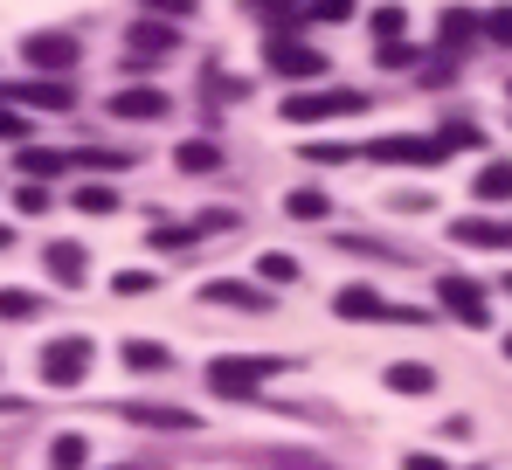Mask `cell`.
Instances as JSON below:
<instances>
[{
	"mask_svg": "<svg viewBox=\"0 0 512 470\" xmlns=\"http://www.w3.org/2000/svg\"><path fill=\"white\" fill-rule=\"evenodd\" d=\"M291 360L284 353H236V360H215L208 367V388L229 394V401H250V394H263V381H277Z\"/></svg>",
	"mask_w": 512,
	"mask_h": 470,
	"instance_id": "cell-1",
	"label": "cell"
},
{
	"mask_svg": "<svg viewBox=\"0 0 512 470\" xmlns=\"http://www.w3.org/2000/svg\"><path fill=\"white\" fill-rule=\"evenodd\" d=\"M277 28H284V21H277ZM263 63H270V70H277V77H291V83H312V77H326V56H319V49H312V42H298V35H291V28H284V35H270V42H263Z\"/></svg>",
	"mask_w": 512,
	"mask_h": 470,
	"instance_id": "cell-2",
	"label": "cell"
},
{
	"mask_svg": "<svg viewBox=\"0 0 512 470\" xmlns=\"http://www.w3.org/2000/svg\"><path fill=\"white\" fill-rule=\"evenodd\" d=\"M340 111H367V90H291L284 97L291 125H319V118H340Z\"/></svg>",
	"mask_w": 512,
	"mask_h": 470,
	"instance_id": "cell-3",
	"label": "cell"
},
{
	"mask_svg": "<svg viewBox=\"0 0 512 470\" xmlns=\"http://www.w3.org/2000/svg\"><path fill=\"white\" fill-rule=\"evenodd\" d=\"M84 374H90V339L84 332L42 346V381H49V388H84Z\"/></svg>",
	"mask_w": 512,
	"mask_h": 470,
	"instance_id": "cell-4",
	"label": "cell"
},
{
	"mask_svg": "<svg viewBox=\"0 0 512 470\" xmlns=\"http://www.w3.org/2000/svg\"><path fill=\"white\" fill-rule=\"evenodd\" d=\"M374 159H381V166H443V159H450V146H443V132H436V139L395 132V139H374Z\"/></svg>",
	"mask_w": 512,
	"mask_h": 470,
	"instance_id": "cell-5",
	"label": "cell"
},
{
	"mask_svg": "<svg viewBox=\"0 0 512 470\" xmlns=\"http://www.w3.org/2000/svg\"><path fill=\"white\" fill-rule=\"evenodd\" d=\"M173 49H180V28H167L160 14L139 21V28H125V63H139V70H146V63H167Z\"/></svg>",
	"mask_w": 512,
	"mask_h": 470,
	"instance_id": "cell-6",
	"label": "cell"
},
{
	"mask_svg": "<svg viewBox=\"0 0 512 470\" xmlns=\"http://www.w3.org/2000/svg\"><path fill=\"white\" fill-rule=\"evenodd\" d=\"M436 298L450 305V318H457V325H478V332L492 325V305H485V284H471V277H443V284H436Z\"/></svg>",
	"mask_w": 512,
	"mask_h": 470,
	"instance_id": "cell-7",
	"label": "cell"
},
{
	"mask_svg": "<svg viewBox=\"0 0 512 470\" xmlns=\"http://www.w3.org/2000/svg\"><path fill=\"white\" fill-rule=\"evenodd\" d=\"M0 97H14V104H28V111H70L77 104V90L63 77H28V83H0Z\"/></svg>",
	"mask_w": 512,
	"mask_h": 470,
	"instance_id": "cell-8",
	"label": "cell"
},
{
	"mask_svg": "<svg viewBox=\"0 0 512 470\" xmlns=\"http://www.w3.org/2000/svg\"><path fill=\"white\" fill-rule=\"evenodd\" d=\"M111 118H132V125L167 118V90H160V83H118V90H111Z\"/></svg>",
	"mask_w": 512,
	"mask_h": 470,
	"instance_id": "cell-9",
	"label": "cell"
},
{
	"mask_svg": "<svg viewBox=\"0 0 512 470\" xmlns=\"http://www.w3.org/2000/svg\"><path fill=\"white\" fill-rule=\"evenodd\" d=\"M21 56H28L35 70H70V63H77V35H63V28H35V35L21 42Z\"/></svg>",
	"mask_w": 512,
	"mask_h": 470,
	"instance_id": "cell-10",
	"label": "cell"
},
{
	"mask_svg": "<svg viewBox=\"0 0 512 470\" xmlns=\"http://www.w3.org/2000/svg\"><path fill=\"white\" fill-rule=\"evenodd\" d=\"M333 312L353 318V325H381V318H395V305H388L381 291H367V284H340V291H333Z\"/></svg>",
	"mask_w": 512,
	"mask_h": 470,
	"instance_id": "cell-11",
	"label": "cell"
},
{
	"mask_svg": "<svg viewBox=\"0 0 512 470\" xmlns=\"http://www.w3.org/2000/svg\"><path fill=\"white\" fill-rule=\"evenodd\" d=\"M201 298H208V305H222V312H270L263 284H236V277H215V284H201Z\"/></svg>",
	"mask_w": 512,
	"mask_h": 470,
	"instance_id": "cell-12",
	"label": "cell"
},
{
	"mask_svg": "<svg viewBox=\"0 0 512 470\" xmlns=\"http://www.w3.org/2000/svg\"><path fill=\"white\" fill-rule=\"evenodd\" d=\"M450 242H464V249H512V222L464 215V222H450Z\"/></svg>",
	"mask_w": 512,
	"mask_h": 470,
	"instance_id": "cell-13",
	"label": "cell"
},
{
	"mask_svg": "<svg viewBox=\"0 0 512 470\" xmlns=\"http://www.w3.org/2000/svg\"><path fill=\"white\" fill-rule=\"evenodd\" d=\"M42 263H49V277H56V284H70V291H77V284L90 277L84 242H49V256H42Z\"/></svg>",
	"mask_w": 512,
	"mask_h": 470,
	"instance_id": "cell-14",
	"label": "cell"
},
{
	"mask_svg": "<svg viewBox=\"0 0 512 470\" xmlns=\"http://www.w3.org/2000/svg\"><path fill=\"white\" fill-rule=\"evenodd\" d=\"M118 360H125L132 374H167V367H173V353L160 346V339H125V346H118Z\"/></svg>",
	"mask_w": 512,
	"mask_h": 470,
	"instance_id": "cell-15",
	"label": "cell"
},
{
	"mask_svg": "<svg viewBox=\"0 0 512 470\" xmlns=\"http://www.w3.org/2000/svg\"><path fill=\"white\" fill-rule=\"evenodd\" d=\"M125 422H139V429H194L201 415H187V408H160V401H132Z\"/></svg>",
	"mask_w": 512,
	"mask_h": 470,
	"instance_id": "cell-16",
	"label": "cell"
},
{
	"mask_svg": "<svg viewBox=\"0 0 512 470\" xmlns=\"http://www.w3.org/2000/svg\"><path fill=\"white\" fill-rule=\"evenodd\" d=\"M471 35H478V14H471V7H443V21H436V42H443V49H464Z\"/></svg>",
	"mask_w": 512,
	"mask_h": 470,
	"instance_id": "cell-17",
	"label": "cell"
},
{
	"mask_svg": "<svg viewBox=\"0 0 512 470\" xmlns=\"http://www.w3.org/2000/svg\"><path fill=\"white\" fill-rule=\"evenodd\" d=\"M173 166L180 173H215L222 166V146L215 139H187V146H173Z\"/></svg>",
	"mask_w": 512,
	"mask_h": 470,
	"instance_id": "cell-18",
	"label": "cell"
},
{
	"mask_svg": "<svg viewBox=\"0 0 512 470\" xmlns=\"http://www.w3.org/2000/svg\"><path fill=\"white\" fill-rule=\"evenodd\" d=\"M388 388H395V394H429V388H436V374H429L423 360H395V367H388Z\"/></svg>",
	"mask_w": 512,
	"mask_h": 470,
	"instance_id": "cell-19",
	"label": "cell"
},
{
	"mask_svg": "<svg viewBox=\"0 0 512 470\" xmlns=\"http://www.w3.org/2000/svg\"><path fill=\"white\" fill-rule=\"evenodd\" d=\"M284 208H291L298 222H326V215H333V201H326L319 187H298V194H284Z\"/></svg>",
	"mask_w": 512,
	"mask_h": 470,
	"instance_id": "cell-20",
	"label": "cell"
},
{
	"mask_svg": "<svg viewBox=\"0 0 512 470\" xmlns=\"http://www.w3.org/2000/svg\"><path fill=\"white\" fill-rule=\"evenodd\" d=\"M471 194H478V201H512V166L492 159V166L478 173V187H471Z\"/></svg>",
	"mask_w": 512,
	"mask_h": 470,
	"instance_id": "cell-21",
	"label": "cell"
},
{
	"mask_svg": "<svg viewBox=\"0 0 512 470\" xmlns=\"http://www.w3.org/2000/svg\"><path fill=\"white\" fill-rule=\"evenodd\" d=\"M70 159L56 153V146H21V173H35V180H49V173H63Z\"/></svg>",
	"mask_w": 512,
	"mask_h": 470,
	"instance_id": "cell-22",
	"label": "cell"
},
{
	"mask_svg": "<svg viewBox=\"0 0 512 470\" xmlns=\"http://www.w3.org/2000/svg\"><path fill=\"white\" fill-rule=\"evenodd\" d=\"M0 318L7 325H28V318H42V298L35 291H0Z\"/></svg>",
	"mask_w": 512,
	"mask_h": 470,
	"instance_id": "cell-23",
	"label": "cell"
},
{
	"mask_svg": "<svg viewBox=\"0 0 512 470\" xmlns=\"http://www.w3.org/2000/svg\"><path fill=\"white\" fill-rule=\"evenodd\" d=\"M84 457H90V443H84V436H77V429L49 443V464H56V470H84Z\"/></svg>",
	"mask_w": 512,
	"mask_h": 470,
	"instance_id": "cell-24",
	"label": "cell"
},
{
	"mask_svg": "<svg viewBox=\"0 0 512 470\" xmlns=\"http://www.w3.org/2000/svg\"><path fill=\"white\" fill-rule=\"evenodd\" d=\"M70 201H77V208H84V215H111V208H118V194H111V187H104V180H90V187H77V194H70Z\"/></svg>",
	"mask_w": 512,
	"mask_h": 470,
	"instance_id": "cell-25",
	"label": "cell"
},
{
	"mask_svg": "<svg viewBox=\"0 0 512 470\" xmlns=\"http://www.w3.org/2000/svg\"><path fill=\"white\" fill-rule=\"evenodd\" d=\"M14 208H21V215H49V208H56V194H49L42 180H28V187L14 194Z\"/></svg>",
	"mask_w": 512,
	"mask_h": 470,
	"instance_id": "cell-26",
	"label": "cell"
},
{
	"mask_svg": "<svg viewBox=\"0 0 512 470\" xmlns=\"http://www.w3.org/2000/svg\"><path fill=\"white\" fill-rule=\"evenodd\" d=\"M478 28H485L499 49H512V7H492V14H478Z\"/></svg>",
	"mask_w": 512,
	"mask_h": 470,
	"instance_id": "cell-27",
	"label": "cell"
},
{
	"mask_svg": "<svg viewBox=\"0 0 512 470\" xmlns=\"http://www.w3.org/2000/svg\"><path fill=\"white\" fill-rule=\"evenodd\" d=\"M263 284H298V263H291L284 249H270V256H263Z\"/></svg>",
	"mask_w": 512,
	"mask_h": 470,
	"instance_id": "cell-28",
	"label": "cell"
},
{
	"mask_svg": "<svg viewBox=\"0 0 512 470\" xmlns=\"http://www.w3.org/2000/svg\"><path fill=\"white\" fill-rule=\"evenodd\" d=\"M111 291H118V298H146V291H153V270H118Z\"/></svg>",
	"mask_w": 512,
	"mask_h": 470,
	"instance_id": "cell-29",
	"label": "cell"
},
{
	"mask_svg": "<svg viewBox=\"0 0 512 470\" xmlns=\"http://www.w3.org/2000/svg\"><path fill=\"white\" fill-rule=\"evenodd\" d=\"M194 235H201V229H167V222H160V229H153V249L180 256V249H194Z\"/></svg>",
	"mask_w": 512,
	"mask_h": 470,
	"instance_id": "cell-30",
	"label": "cell"
},
{
	"mask_svg": "<svg viewBox=\"0 0 512 470\" xmlns=\"http://www.w3.org/2000/svg\"><path fill=\"white\" fill-rule=\"evenodd\" d=\"M402 28H409L402 7H381V14H374V35H381V42H402Z\"/></svg>",
	"mask_w": 512,
	"mask_h": 470,
	"instance_id": "cell-31",
	"label": "cell"
},
{
	"mask_svg": "<svg viewBox=\"0 0 512 470\" xmlns=\"http://www.w3.org/2000/svg\"><path fill=\"white\" fill-rule=\"evenodd\" d=\"M353 14V0H312V21H346Z\"/></svg>",
	"mask_w": 512,
	"mask_h": 470,
	"instance_id": "cell-32",
	"label": "cell"
},
{
	"mask_svg": "<svg viewBox=\"0 0 512 470\" xmlns=\"http://www.w3.org/2000/svg\"><path fill=\"white\" fill-rule=\"evenodd\" d=\"M0 139H14V146H21V139H28V118H21V111H0Z\"/></svg>",
	"mask_w": 512,
	"mask_h": 470,
	"instance_id": "cell-33",
	"label": "cell"
},
{
	"mask_svg": "<svg viewBox=\"0 0 512 470\" xmlns=\"http://www.w3.org/2000/svg\"><path fill=\"white\" fill-rule=\"evenodd\" d=\"M146 7H153V14H173V21H187V14H194V0H146Z\"/></svg>",
	"mask_w": 512,
	"mask_h": 470,
	"instance_id": "cell-34",
	"label": "cell"
},
{
	"mask_svg": "<svg viewBox=\"0 0 512 470\" xmlns=\"http://www.w3.org/2000/svg\"><path fill=\"white\" fill-rule=\"evenodd\" d=\"M402 470H450V464H443V457H429V450H409V457H402Z\"/></svg>",
	"mask_w": 512,
	"mask_h": 470,
	"instance_id": "cell-35",
	"label": "cell"
},
{
	"mask_svg": "<svg viewBox=\"0 0 512 470\" xmlns=\"http://www.w3.org/2000/svg\"><path fill=\"white\" fill-rule=\"evenodd\" d=\"M305 159H319V166H333V159H346V146H326V139H319V146H305Z\"/></svg>",
	"mask_w": 512,
	"mask_h": 470,
	"instance_id": "cell-36",
	"label": "cell"
},
{
	"mask_svg": "<svg viewBox=\"0 0 512 470\" xmlns=\"http://www.w3.org/2000/svg\"><path fill=\"white\" fill-rule=\"evenodd\" d=\"M298 0H250V14H291Z\"/></svg>",
	"mask_w": 512,
	"mask_h": 470,
	"instance_id": "cell-37",
	"label": "cell"
},
{
	"mask_svg": "<svg viewBox=\"0 0 512 470\" xmlns=\"http://www.w3.org/2000/svg\"><path fill=\"white\" fill-rule=\"evenodd\" d=\"M0 249H14V235H7V229H0Z\"/></svg>",
	"mask_w": 512,
	"mask_h": 470,
	"instance_id": "cell-38",
	"label": "cell"
},
{
	"mask_svg": "<svg viewBox=\"0 0 512 470\" xmlns=\"http://www.w3.org/2000/svg\"><path fill=\"white\" fill-rule=\"evenodd\" d=\"M506 360H512V332H506Z\"/></svg>",
	"mask_w": 512,
	"mask_h": 470,
	"instance_id": "cell-39",
	"label": "cell"
},
{
	"mask_svg": "<svg viewBox=\"0 0 512 470\" xmlns=\"http://www.w3.org/2000/svg\"><path fill=\"white\" fill-rule=\"evenodd\" d=\"M298 470H319V464H298Z\"/></svg>",
	"mask_w": 512,
	"mask_h": 470,
	"instance_id": "cell-40",
	"label": "cell"
},
{
	"mask_svg": "<svg viewBox=\"0 0 512 470\" xmlns=\"http://www.w3.org/2000/svg\"><path fill=\"white\" fill-rule=\"evenodd\" d=\"M506 291H512V270H506Z\"/></svg>",
	"mask_w": 512,
	"mask_h": 470,
	"instance_id": "cell-41",
	"label": "cell"
}]
</instances>
